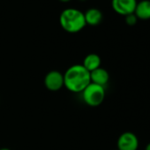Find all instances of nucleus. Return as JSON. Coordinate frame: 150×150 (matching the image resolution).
Instances as JSON below:
<instances>
[{
	"mask_svg": "<svg viewBox=\"0 0 150 150\" xmlns=\"http://www.w3.org/2000/svg\"><path fill=\"white\" fill-rule=\"evenodd\" d=\"M83 101L91 107H97L105 98L104 87L90 83L82 92Z\"/></svg>",
	"mask_w": 150,
	"mask_h": 150,
	"instance_id": "obj_3",
	"label": "nucleus"
},
{
	"mask_svg": "<svg viewBox=\"0 0 150 150\" xmlns=\"http://www.w3.org/2000/svg\"><path fill=\"white\" fill-rule=\"evenodd\" d=\"M137 3V0H112L111 6L117 14L125 17L134 13Z\"/></svg>",
	"mask_w": 150,
	"mask_h": 150,
	"instance_id": "obj_5",
	"label": "nucleus"
},
{
	"mask_svg": "<svg viewBox=\"0 0 150 150\" xmlns=\"http://www.w3.org/2000/svg\"><path fill=\"white\" fill-rule=\"evenodd\" d=\"M139 147L138 137L131 132H123L117 139V150H137Z\"/></svg>",
	"mask_w": 150,
	"mask_h": 150,
	"instance_id": "obj_4",
	"label": "nucleus"
},
{
	"mask_svg": "<svg viewBox=\"0 0 150 150\" xmlns=\"http://www.w3.org/2000/svg\"><path fill=\"white\" fill-rule=\"evenodd\" d=\"M90 83V72L82 64L70 66L64 74V86L71 92L81 93Z\"/></svg>",
	"mask_w": 150,
	"mask_h": 150,
	"instance_id": "obj_1",
	"label": "nucleus"
},
{
	"mask_svg": "<svg viewBox=\"0 0 150 150\" xmlns=\"http://www.w3.org/2000/svg\"><path fill=\"white\" fill-rule=\"evenodd\" d=\"M110 80L109 72L103 68H97L96 70L90 72V81L91 83L104 87Z\"/></svg>",
	"mask_w": 150,
	"mask_h": 150,
	"instance_id": "obj_7",
	"label": "nucleus"
},
{
	"mask_svg": "<svg viewBox=\"0 0 150 150\" xmlns=\"http://www.w3.org/2000/svg\"><path fill=\"white\" fill-rule=\"evenodd\" d=\"M59 22L62 28L68 33H78L86 27L84 13L75 8L64 9L59 17Z\"/></svg>",
	"mask_w": 150,
	"mask_h": 150,
	"instance_id": "obj_2",
	"label": "nucleus"
},
{
	"mask_svg": "<svg viewBox=\"0 0 150 150\" xmlns=\"http://www.w3.org/2000/svg\"><path fill=\"white\" fill-rule=\"evenodd\" d=\"M101 57L95 53H91L88 54V56H86V57L83 60V64L82 65L89 71H93L95 70H96L97 68L101 67Z\"/></svg>",
	"mask_w": 150,
	"mask_h": 150,
	"instance_id": "obj_10",
	"label": "nucleus"
},
{
	"mask_svg": "<svg viewBox=\"0 0 150 150\" xmlns=\"http://www.w3.org/2000/svg\"><path fill=\"white\" fill-rule=\"evenodd\" d=\"M44 84L50 91H58L64 87V75L58 71H50L44 78Z\"/></svg>",
	"mask_w": 150,
	"mask_h": 150,
	"instance_id": "obj_6",
	"label": "nucleus"
},
{
	"mask_svg": "<svg viewBox=\"0 0 150 150\" xmlns=\"http://www.w3.org/2000/svg\"><path fill=\"white\" fill-rule=\"evenodd\" d=\"M80 1H87V0H80Z\"/></svg>",
	"mask_w": 150,
	"mask_h": 150,
	"instance_id": "obj_15",
	"label": "nucleus"
},
{
	"mask_svg": "<svg viewBox=\"0 0 150 150\" xmlns=\"http://www.w3.org/2000/svg\"><path fill=\"white\" fill-rule=\"evenodd\" d=\"M84 16H85L86 24H88L89 26H97L102 22V21L103 19V13L97 8L88 9L84 13Z\"/></svg>",
	"mask_w": 150,
	"mask_h": 150,
	"instance_id": "obj_9",
	"label": "nucleus"
},
{
	"mask_svg": "<svg viewBox=\"0 0 150 150\" xmlns=\"http://www.w3.org/2000/svg\"><path fill=\"white\" fill-rule=\"evenodd\" d=\"M134 14L138 20H150V0H141L138 2L134 10Z\"/></svg>",
	"mask_w": 150,
	"mask_h": 150,
	"instance_id": "obj_8",
	"label": "nucleus"
},
{
	"mask_svg": "<svg viewBox=\"0 0 150 150\" xmlns=\"http://www.w3.org/2000/svg\"><path fill=\"white\" fill-rule=\"evenodd\" d=\"M0 150H11V149H9V148H0Z\"/></svg>",
	"mask_w": 150,
	"mask_h": 150,
	"instance_id": "obj_14",
	"label": "nucleus"
},
{
	"mask_svg": "<svg viewBox=\"0 0 150 150\" xmlns=\"http://www.w3.org/2000/svg\"><path fill=\"white\" fill-rule=\"evenodd\" d=\"M137 21H138V18L136 17V15L134 13L125 16V23L128 26H134L137 23Z\"/></svg>",
	"mask_w": 150,
	"mask_h": 150,
	"instance_id": "obj_11",
	"label": "nucleus"
},
{
	"mask_svg": "<svg viewBox=\"0 0 150 150\" xmlns=\"http://www.w3.org/2000/svg\"><path fill=\"white\" fill-rule=\"evenodd\" d=\"M59 1H61V2H64V3H66V2H69V1H71V0H59Z\"/></svg>",
	"mask_w": 150,
	"mask_h": 150,
	"instance_id": "obj_13",
	"label": "nucleus"
},
{
	"mask_svg": "<svg viewBox=\"0 0 150 150\" xmlns=\"http://www.w3.org/2000/svg\"><path fill=\"white\" fill-rule=\"evenodd\" d=\"M145 150H150V142L146 145V146Z\"/></svg>",
	"mask_w": 150,
	"mask_h": 150,
	"instance_id": "obj_12",
	"label": "nucleus"
}]
</instances>
